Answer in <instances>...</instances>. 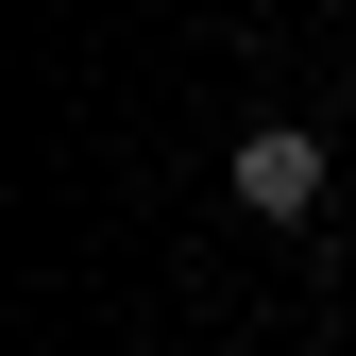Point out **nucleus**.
Here are the masks:
<instances>
[{
    "instance_id": "obj_1",
    "label": "nucleus",
    "mask_w": 356,
    "mask_h": 356,
    "mask_svg": "<svg viewBox=\"0 0 356 356\" xmlns=\"http://www.w3.org/2000/svg\"><path fill=\"white\" fill-rule=\"evenodd\" d=\"M305 204H323V136L254 119V136H238V220H305Z\"/></svg>"
}]
</instances>
